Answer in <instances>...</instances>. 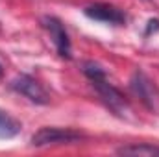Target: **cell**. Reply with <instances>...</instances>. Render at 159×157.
<instances>
[{"label":"cell","instance_id":"6da1fadb","mask_svg":"<svg viewBox=\"0 0 159 157\" xmlns=\"http://www.w3.org/2000/svg\"><path fill=\"white\" fill-rule=\"evenodd\" d=\"M81 70L83 74L89 78L91 85L94 87V91L98 92L100 100L104 102V105L117 117L124 118L129 115V105H128V100L124 98V94L120 92L119 89L109 81L107 78V72L106 69L96 63V61H85L81 65Z\"/></svg>","mask_w":159,"mask_h":157},{"label":"cell","instance_id":"7a4b0ae2","mask_svg":"<svg viewBox=\"0 0 159 157\" xmlns=\"http://www.w3.org/2000/svg\"><path fill=\"white\" fill-rule=\"evenodd\" d=\"M85 135L72 128H56V126H44L39 131H35L30 139L32 146L46 148V146H61V144H76L83 141Z\"/></svg>","mask_w":159,"mask_h":157},{"label":"cell","instance_id":"3957f363","mask_svg":"<svg viewBox=\"0 0 159 157\" xmlns=\"http://www.w3.org/2000/svg\"><path fill=\"white\" fill-rule=\"evenodd\" d=\"M129 89H131L133 96L139 98L141 104L148 111L159 113V87L146 72L135 70L131 79H129Z\"/></svg>","mask_w":159,"mask_h":157},{"label":"cell","instance_id":"277c9868","mask_svg":"<svg viewBox=\"0 0 159 157\" xmlns=\"http://www.w3.org/2000/svg\"><path fill=\"white\" fill-rule=\"evenodd\" d=\"M11 89L19 94H22L24 98H28L32 104H37V105H44L50 102V94L48 91L43 87V83H39L37 79L30 74H20L13 79L11 83Z\"/></svg>","mask_w":159,"mask_h":157},{"label":"cell","instance_id":"5b68a950","mask_svg":"<svg viewBox=\"0 0 159 157\" xmlns=\"http://www.w3.org/2000/svg\"><path fill=\"white\" fill-rule=\"evenodd\" d=\"M43 26L50 34V37H52L54 44H56L57 54L61 57H65V59H70L72 57V46H70L69 34L65 30V24L57 17H44L43 19Z\"/></svg>","mask_w":159,"mask_h":157},{"label":"cell","instance_id":"8992f818","mask_svg":"<svg viewBox=\"0 0 159 157\" xmlns=\"http://www.w3.org/2000/svg\"><path fill=\"white\" fill-rule=\"evenodd\" d=\"M85 17L93 19V20H98V22H104V24H113V26H122L126 22V15L124 11L111 6V4H106V2H96V4H91L83 9Z\"/></svg>","mask_w":159,"mask_h":157},{"label":"cell","instance_id":"52a82bcc","mask_svg":"<svg viewBox=\"0 0 159 157\" xmlns=\"http://www.w3.org/2000/svg\"><path fill=\"white\" fill-rule=\"evenodd\" d=\"M20 129H22V124L19 118L0 109V139H13L20 133Z\"/></svg>","mask_w":159,"mask_h":157},{"label":"cell","instance_id":"ba28073f","mask_svg":"<svg viewBox=\"0 0 159 157\" xmlns=\"http://www.w3.org/2000/svg\"><path fill=\"white\" fill-rule=\"evenodd\" d=\"M117 154H120V155H159V146L148 144V142L126 144V146H120L117 150Z\"/></svg>","mask_w":159,"mask_h":157},{"label":"cell","instance_id":"9c48e42d","mask_svg":"<svg viewBox=\"0 0 159 157\" xmlns=\"http://www.w3.org/2000/svg\"><path fill=\"white\" fill-rule=\"evenodd\" d=\"M2 74H4V67H2V63H0V78H2Z\"/></svg>","mask_w":159,"mask_h":157}]
</instances>
